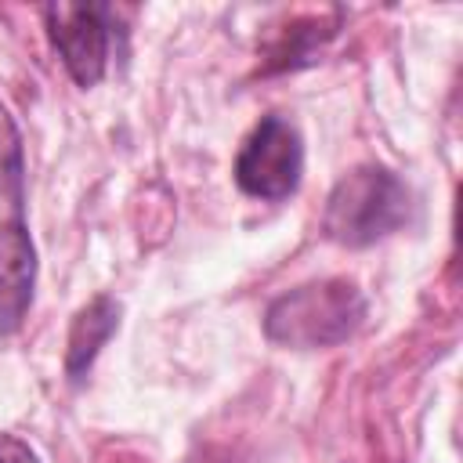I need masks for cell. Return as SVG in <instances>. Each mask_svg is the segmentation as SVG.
<instances>
[{
    "label": "cell",
    "instance_id": "obj_1",
    "mask_svg": "<svg viewBox=\"0 0 463 463\" xmlns=\"http://www.w3.org/2000/svg\"><path fill=\"white\" fill-rule=\"evenodd\" d=\"M365 322V297L351 279H315L279 293L264 311V336L289 351L336 347Z\"/></svg>",
    "mask_w": 463,
    "mask_h": 463
},
{
    "label": "cell",
    "instance_id": "obj_2",
    "mask_svg": "<svg viewBox=\"0 0 463 463\" xmlns=\"http://www.w3.org/2000/svg\"><path fill=\"white\" fill-rule=\"evenodd\" d=\"M409 217H412L409 184L394 170L380 163H365L333 184L322 213V232L326 239L347 250H362L405 228Z\"/></svg>",
    "mask_w": 463,
    "mask_h": 463
},
{
    "label": "cell",
    "instance_id": "obj_3",
    "mask_svg": "<svg viewBox=\"0 0 463 463\" xmlns=\"http://www.w3.org/2000/svg\"><path fill=\"white\" fill-rule=\"evenodd\" d=\"M235 184L264 203H282L300 188L304 177V137L297 123L271 112L250 130L235 156Z\"/></svg>",
    "mask_w": 463,
    "mask_h": 463
},
{
    "label": "cell",
    "instance_id": "obj_4",
    "mask_svg": "<svg viewBox=\"0 0 463 463\" xmlns=\"http://www.w3.org/2000/svg\"><path fill=\"white\" fill-rule=\"evenodd\" d=\"M47 40L58 51L65 72L76 87L101 83L109 69V51L116 36V7L109 4H47L43 7Z\"/></svg>",
    "mask_w": 463,
    "mask_h": 463
},
{
    "label": "cell",
    "instance_id": "obj_5",
    "mask_svg": "<svg viewBox=\"0 0 463 463\" xmlns=\"http://www.w3.org/2000/svg\"><path fill=\"white\" fill-rule=\"evenodd\" d=\"M36 286V246L22 217L0 221V340L18 333Z\"/></svg>",
    "mask_w": 463,
    "mask_h": 463
},
{
    "label": "cell",
    "instance_id": "obj_6",
    "mask_svg": "<svg viewBox=\"0 0 463 463\" xmlns=\"http://www.w3.org/2000/svg\"><path fill=\"white\" fill-rule=\"evenodd\" d=\"M119 304L105 293H98L90 304H83L69 326V344H65V376L69 383H83L94 358L109 344V336L119 329Z\"/></svg>",
    "mask_w": 463,
    "mask_h": 463
},
{
    "label": "cell",
    "instance_id": "obj_7",
    "mask_svg": "<svg viewBox=\"0 0 463 463\" xmlns=\"http://www.w3.org/2000/svg\"><path fill=\"white\" fill-rule=\"evenodd\" d=\"M0 199L11 203L14 217L25 206V148L11 112L0 105Z\"/></svg>",
    "mask_w": 463,
    "mask_h": 463
},
{
    "label": "cell",
    "instance_id": "obj_8",
    "mask_svg": "<svg viewBox=\"0 0 463 463\" xmlns=\"http://www.w3.org/2000/svg\"><path fill=\"white\" fill-rule=\"evenodd\" d=\"M0 463H40V459H36V452L22 438L0 434Z\"/></svg>",
    "mask_w": 463,
    "mask_h": 463
}]
</instances>
